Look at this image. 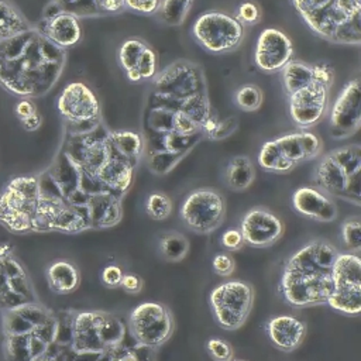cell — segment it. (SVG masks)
<instances>
[{"instance_id":"cell-21","label":"cell","mask_w":361,"mask_h":361,"mask_svg":"<svg viewBox=\"0 0 361 361\" xmlns=\"http://www.w3.org/2000/svg\"><path fill=\"white\" fill-rule=\"evenodd\" d=\"M90 226L109 227L120 220L121 210L117 197L110 192H97L87 200Z\"/></svg>"},{"instance_id":"cell-43","label":"cell","mask_w":361,"mask_h":361,"mask_svg":"<svg viewBox=\"0 0 361 361\" xmlns=\"http://www.w3.org/2000/svg\"><path fill=\"white\" fill-rule=\"evenodd\" d=\"M37 106L35 103L32 102V99H27V97H23L20 99L16 106H14V114L18 120H23V118H27L28 116L37 113Z\"/></svg>"},{"instance_id":"cell-15","label":"cell","mask_w":361,"mask_h":361,"mask_svg":"<svg viewBox=\"0 0 361 361\" xmlns=\"http://www.w3.org/2000/svg\"><path fill=\"white\" fill-rule=\"evenodd\" d=\"M240 231L244 243L255 247H267L275 243L283 233L282 221L269 210L255 207L243 217Z\"/></svg>"},{"instance_id":"cell-41","label":"cell","mask_w":361,"mask_h":361,"mask_svg":"<svg viewBox=\"0 0 361 361\" xmlns=\"http://www.w3.org/2000/svg\"><path fill=\"white\" fill-rule=\"evenodd\" d=\"M123 269L117 265H107L103 271H102V281L106 286L110 288H117L121 283L123 279Z\"/></svg>"},{"instance_id":"cell-37","label":"cell","mask_w":361,"mask_h":361,"mask_svg":"<svg viewBox=\"0 0 361 361\" xmlns=\"http://www.w3.org/2000/svg\"><path fill=\"white\" fill-rule=\"evenodd\" d=\"M241 24H254L259 20V8L257 7L255 3L252 1H244L240 4L237 10V17H235Z\"/></svg>"},{"instance_id":"cell-46","label":"cell","mask_w":361,"mask_h":361,"mask_svg":"<svg viewBox=\"0 0 361 361\" xmlns=\"http://www.w3.org/2000/svg\"><path fill=\"white\" fill-rule=\"evenodd\" d=\"M99 11L118 13L124 8V0H94Z\"/></svg>"},{"instance_id":"cell-10","label":"cell","mask_w":361,"mask_h":361,"mask_svg":"<svg viewBox=\"0 0 361 361\" xmlns=\"http://www.w3.org/2000/svg\"><path fill=\"white\" fill-rule=\"evenodd\" d=\"M130 329L135 340L155 347L165 343L173 330V320L168 307L157 302H144L133 309Z\"/></svg>"},{"instance_id":"cell-23","label":"cell","mask_w":361,"mask_h":361,"mask_svg":"<svg viewBox=\"0 0 361 361\" xmlns=\"http://www.w3.org/2000/svg\"><path fill=\"white\" fill-rule=\"evenodd\" d=\"M32 28L20 8L11 0H0V41L16 37Z\"/></svg>"},{"instance_id":"cell-2","label":"cell","mask_w":361,"mask_h":361,"mask_svg":"<svg viewBox=\"0 0 361 361\" xmlns=\"http://www.w3.org/2000/svg\"><path fill=\"white\" fill-rule=\"evenodd\" d=\"M338 255L327 241H312L296 251L285 264L281 289L295 307L326 303L333 292L331 268Z\"/></svg>"},{"instance_id":"cell-1","label":"cell","mask_w":361,"mask_h":361,"mask_svg":"<svg viewBox=\"0 0 361 361\" xmlns=\"http://www.w3.org/2000/svg\"><path fill=\"white\" fill-rule=\"evenodd\" d=\"M66 61L65 49L48 41L32 25L0 41V86L18 97H39L58 82Z\"/></svg>"},{"instance_id":"cell-32","label":"cell","mask_w":361,"mask_h":361,"mask_svg":"<svg viewBox=\"0 0 361 361\" xmlns=\"http://www.w3.org/2000/svg\"><path fill=\"white\" fill-rule=\"evenodd\" d=\"M235 103L244 111H254L262 103V93L255 85H244L235 93Z\"/></svg>"},{"instance_id":"cell-16","label":"cell","mask_w":361,"mask_h":361,"mask_svg":"<svg viewBox=\"0 0 361 361\" xmlns=\"http://www.w3.org/2000/svg\"><path fill=\"white\" fill-rule=\"evenodd\" d=\"M39 34L61 49L76 45L82 38V27L78 17L66 11H61L52 17L42 18L34 25Z\"/></svg>"},{"instance_id":"cell-26","label":"cell","mask_w":361,"mask_h":361,"mask_svg":"<svg viewBox=\"0 0 361 361\" xmlns=\"http://www.w3.org/2000/svg\"><path fill=\"white\" fill-rule=\"evenodd\" d=\"M281 71H282L283 87L288 94H292L293 92L314 82L312 65H307L302 61L290 59Z\"/></svg>"},{"instance_id":"cell-19","label":"cell","mask_w":361,"mask_h":361,"mask_svg":"<svg viewBox=\"0 0 361 361\" xmlns=\"http://www.w3.org/2000/svg\"><path fill=\"white\" fill-rule=\"evenodd\" d=\"M271 343L283 351H292L300 345L306 334V324L290 314L272 317L267 324Z\"/></svg>"},{"instance_id":"cell-9","label":"cell","mask_w":361,"mask_h":361,"mask_svg":"<svg viewBox=\"0 0 361 361\" xmlns=\"http://www.w3.org/2000/svg\"><path fill=\"white\" fill-rule=\"evenodd\" d=\"M226 213L223 196L210 188L193 190L180 207V217L188 227L197 233H210L217 228Z\"/></svg>"},{"instance_id":"cell-36","label":"cell","mask_w":361,"mask_h":361,"mask_svg":"<svg viewBox=\"0 0 361 361\" xmlns=\"http://www.w3.org/2000/svg\"><path fill=\"white\" fill-rule=\"evenodd\" d=\"M206 347L212 358L216 361H231L233 358V347L226 340L210 338Z\"/></svg>"},{"instance_id":"cell-5","label":"cell","mask_w":361,"mask_h":361,"mask_svg":"<svg viewBox=\"0 0 361 361\" xmlns=\"http://www.w3.org/2000/svg\"><path fill=\"white\" fill-rule=\"evenodd\" d=\"M38 197L37 176L13 178L0 193V223L13 233L31 231Z\"/></svg>"},{"instance_id":"cell-40","label":"cell","mask_w":361,"mask_h":361,"mask_svg":"<svg viewBox=\"0 0 361 361\" xmlns=\"http://www.w3.org/2000/svg\"><path fill=\"white\" fill-rule=\"evenodd\" d=\"M312 69H313V80L329 89L334 79V71L326 63L312 65Z\"/></svg>"},{"instance_id":"cell-34","label":"cell","mask_w":361,"mask_h":361,"mask_svg":"<svg viewBox=\"0 0 361 361\" xmlns=\"http://www.w3.org/2000/svg\"><path fill=\"white\" fill-rule=\"evenodd\" d=\"M343 241L347 248L358 251L361 248V221L358 217L347 219L341 226Z\"/></svg>"},{"instance_id":"cell-17","label":"cell","mask_w":361,"mask_h":361,"mask_svg":"<svg viewBox=\"0 0 361 361\" xmlns=\"http://www.w3.org/2000/svg\"><path fill=\"white\" fill-rule=\"evenodd\" d=\"M292 204L298 213L319 221H333L338 213L336 203L324 192L312 186L299 188L292 196Z\"/></svg>"},{"instance_id":"cell-44","label":"cell","mask_w":361,"mask_h":361,"mask_svg":"<svg viewBox=\"0 0 361 361\" xmlns=\"http://www.w3.org/2000/svg\"><path fill=\"white\" fill-rule=\"evenodd\" d=\"M237 128V120L234 117H228L224 121H217L216 130L213 133L212 138H224L228 137L230 134L234 133V130Z\"/></svg>"},{"instance_id":"cell-30","label":"cell","mask_w":361,"mask_h":361,"mask_svg":"<svg viewBox=\"0 0 361 361\" xmlns=\"http://www.w3.org/2000/svg\"><path fill=\"white\" fill-rule=\"evenodd\" d=\"M147 48V44L138 38H130L124 41L118 49V62L124 71L134 69L137 62Z\"/></svg>"},{"instance_id":"cell-20","label":"cell","mask_w":361,"mask_h":361,"mask_svg":"<svg viewBox=\"0 0 361 361\" xmlns=\"http://www.w3.org/2000/svg\"><path fill=\"white\" fill-rule=\"evenodd\" d=\"M333 292L361 293V259L357 254L343 252L337 255L331 268Z\"/></svg>"},{"instance_id":"cell-31","label":"cell","mask_w":361,"mask_h":361,"mask_svg":"<svg viewBox=\"0 0 361 361\" xmlns=\"http://www.w3.org/2000/svg\"><path fill=\"white\" fill-rule=\"evenodd\" d=\"M145 210L154 220H164L172 212L171 199L162 192H152L148 195L145 202Z\"/></svg>"},{"instance_id":"cell-4","label":"cell","mask_w":361,"mask_h":361,"mask_svg":"<svg viewBox=\"0 0 361 361\" xmlns=\"http://www.w3.org/2000/svg\"><path fill=\"white\" fill-rule=\"evenodd\" d=\"M306 24L320 37L344 45L361 44V17H348L338 0H292Z\"/></svg>"},{"instance_id":"cell-28","label":"cell","mask_w":361,"mask_h":361,"mask_svg":"<svg viewBox=\"0 0 361 361\" xmlns=\"http://www.w3.org/2000/svg\"><path fill=\"white\" fill-rule=\"evenodd\" d=\"M189 250L188 240L178 233H169L161 237L159 240V251L162 257L168 261L176 262L185 258Z\"/></svg>"},{"instance_id":"cell-33","label":"cell","mask_w":361,"mask_h":361,"mask_svg":"<svg viewBox=\"0 0 361 361\" xmlns=\"http://www.w3.org/2000/svg\"><path fill=\"white\" fill-rule=\"evenodd\" d=\"M55 1L62 11L73 14L75 17L93 16L100 13L94 0H52Z\"/></svg>"},{"instance_id":"cell-7","label":"cell","mask_w":361,"mask_h":361,"mask_svg":"<svg viewBox=\"0 0 361 361\" xmlns=\"http://www.w3.org/2000/svg\"><path fill=\"white\" fill-rule=\"evenodd\" d=\"M192 32L209 52L224 54L240 45L244 27L235 17L220 11H207L195 21Z\"/></svg>"},{"instance_id":"cell-14","label":"cell","mask_w":361,"mask_h":361,"mask_svg":"<svg viewBox=\"0 0 361 361\" xmlns=\"http://www.w3.org/2000/svg\"><path fill=\"white\" fill-rule=\"evenodd\" d=\"M292 56L293 45L285 32L276 28H265L259 34L254 52V61L261 71H281L292 59Z\"/></svg>"},{"instance_id":"cell-39","label":"cell","mask_w":361,"mask_h":361,"mask_svg":"<svg viewBox=\"0 0 361 361\" xmlns=\"http://www.w3.org/2000/svg\"><path fill=\"white\" fill-rule=\"evenodd\" d=\"M234 259L226 252H220L213 258V269L217 275L227 276L234 271Z\"/></svg>"},{"instance_id":"cell-12","label":"cell","mask_w":361,"mask_h":361,"mask_svg":"<svg viewBox=\"0 0 361 361\" xmlns=\"http://www.w3.org/2000/svg\"><path fill=\"white\" fill-rule=\"evenodd\" d=\"M361 126V85L358 79L348 82L330 111V134L336 140L351 137Z\"/></svg>"},{"instance_id":"cell-38","label":"cell","mask_w":361,"mask_h":361,"mask_svg":"<svg viewBox=\"0 0 361 361\" xmlns=\"http://www.w3.org/2000/svg\"><path fill=\"white\" fill-rule=\"evenodd\" d=\"M126 7L141 14H155L159 11L161 0H124Z\"/></svg>"},{"instance_id":"cell-22","label":"cell","mask_w":361,"mask_h":361,"mask_svg":"<svg viewBox=\"0 0 361 361\" xmlns=\"http://www.w3.org/2000/svg\"><path fill=\"white\" fill-rule=\"evenodd\" d=\"M47 279L54 292L69 293L79 285V272L72 262L58 259L48 267Z\"/></svg>"},{"instance_id":"cell-47","label":"cell","mask_w":361,"mask_h":361,"mask_svg":"<svg viewBox=\"0 0 361 361\" xmlns=\"http://www.w3.org/2000/svg\"><path fill=\"white\" fill-rule=\"evenodd\" d=\"M20 123H21V126H23V128H24L25 131L32 133V131H37V130L41 127L42 117H41V116H39V113L37 111V113H34V114L28 116L27 118L20 120Z\"/></svg>"},{"instance_id":"cell-45","label":"cell","mask_w":361,"mask_h":361,"mask_svg":"<svg viewBox=\"0 0 361 361\" xmlns=\"http://www.w3.org/2000/svg\"><path fill=\"white\" fill-rule=\"evenodd\" d=\"M120 286L128 293H138L142 289V279L135 274H124Z\"/></svg>"},{"instance_id":"cell-42","label":"cell","mask_w":361,"mask_h":361,"mask_svg":"<svg viewBox=\"0 0 361 361\" xmlns=\"http://www.w3.org/2000/svg\"><path fill=\"white\" fill-rule=\"evenodd\" d=\"M221 244L227 248V250H238L243 247L244 244V238L240 230L237 228H230L226 230L221 235Z\"/></svg>"},{"instance_id":"cell-18","label":"cell","mask_w":361,"mask_h":361,"mask_svg":"<svg viewBox=\"0 0 361 361\" xmlns=\"http://www.w3.org/2000/svg\"><path fill=\"white\" fill-rule=\"evenodd\" d=\"M275 142L292 169L303 161L316 158L322 149L320 138L309 131L286 134L276 138Z\"/></svg>"},{"instance_id":"cell-29","label":"cell","mask_w":361,"mask_h":361,"mask_svg":"<svg viewBox=\"0 0 361 361\" xmlns=\"http://www.w3.org/2000/svg\"><path fill=\"white\" fill-rule=\"evenodd\" d=\"M193 0H162L159 11L162 20L169 25H179L185 21Z\"/></svg>"},{"instance_id":"cell-6","label":"cell","mask_w":361,"mask_h":361,"mask_svg":"<svg viewBox=\"0 0 361 361\" xmlns=\"http://www.w3.org/2000/svg\"><path fill=\"white\" fill-rule=\"evenodd\" d=\"M210 306L217 323L226 330L241 327L252 307L254 289L243 281L220 283L210 292Z\"/></svg>"},{"instance_id":"cell-13","label":"cell","mask_w":361,"mask_h":361,"mask_svg":"<svg viewBox=\"0 0 361 361\" xmlns=\"http://www.w3.org/2000/svg\"><path fill=\"white\" fill-rule=\"evenodd\" d=\"M327 90L326 86L312 82L289 94V113L300 128L312 127L323 117L327 106Z\"/></svg>"},{"instance_id":"cell-24","label":"cell","mask_w":361,"mask_h":361,"mask_svg":"<svg viewBox=\"0 0 361 361\" xmlns=\"http://www.w3.org/2000/svg\"><path fill=\"white\" fill-rule=\"evenodd\" d=\"M254 175H255L254 165L251 159L245 155H238L231 158L224 172L227 185L235 192L245 190L252 183Z\"/></svg>"},{"instance_id":"cell-3","label":"cell","mask_w":361,"mask_h":361,"mask_svg":"<svg viewBox=\"0 0 361 361\" xmlns=\"http://www.w3.org/2000/svg\"><path fill=\"white\" fill-rule=\"evenodd\" d=\"M317 189L354 204L361 202V148L345 145L327 154L316 169Z\"/></svg>"},{"instance_id":"cell-27","label":"cell","mask_w":361,"mask_h":361,"mask_svg":"<svg viewBox=\"0 0 361 361\" xmlns=\"http://www.w3.org/2000/svg\"><path fill=\"white\" fill-rule=\"evenodd\" d=\"M258 162L262 169L271 171V172L283 173V172H289L292 169V166L283 159L275 140L268 141L262 145V148L258 154Z\"/></svg>"},{"instance_id":"cell-49","label":"cell","mask_w":361,"mask_h":361,"mask_svg":"<svg viewBox=\"0 0 361 361\" xmlns=\"http://www.w3.org/2000/svg\"><path fill=\"white\" fill-rule=\"evenodd\" d=\"M235 361H243V360H235Z\"/></svg>"},{"instance_id":"cell-25","label":"cell","mask_w":361,"mask_h":361,"mask_svg":"<svg viewBox=\"0 0 361 361\" xmlns=\"http://www.w3.org/2000/svg\"><path fill=\"white\" fill-rule=\"evenodd\" d=\"M110 142L116 152L131 162L134 166L144 151V140L140 134L133 131H113L109 133Z\"/></svg>"},{"instance_id":"cell-35","label":"cell","mask_w":361,"mask_h":361,"mask_svg":"<svg viewBox=\"0 0 361 361\" xmlns=\"http://www.w3.org/2000/svg\"><path fill=\"white\" fill-rule=\"evenodd\" d=\"M135 69L138 71V73L141 76V80L151 79L157 75V54L148 45L144 49V52L141 54Z\"/></svg>"},{"instance_id":"cell-48","label":"cell","mask_w":361,"mask_h":361,"mask_svg":"<svg viewBox=\"0 0 361 361\" xmlns=\"http://www.w3.org/2000/svg\"><path fill=\"white\" fill-rule=\"evenodd\" d=\"M126 75H127V79H130L131 82H140L141 80V76H140V73L135 68L130 69V71H126Z\"/></svg>"},{"instance_id":"cell-8","label":"cell","mask_w":361,"mask_h":361,"mask_svg":"<svg viewBox=\"0 0 361 361\" xmlns=\"http://www.w3.org/2000/svg\"><path fill=\"white\" fill-rule=\"evenodd\" d=\"M75 348L80 351H103L120 343L124 330L121 323L100 312H86L75 319Z\"/></svg>"},{"instance_id":"cell-11","label":"cell","mask_w":361,"mask_h":361,"mask_svg":"<svg viewBox=\"0 0 361 361\" xmlns=\"http://www.w3.org/2000/svg\"><path fill=\"white\" fill-rule=\"evenodd\" d=\"M58 111L72 126L99 123L100 106L93 90L83 82H71L63 87L58 100Z\"/></svg>"}]
</instances>
